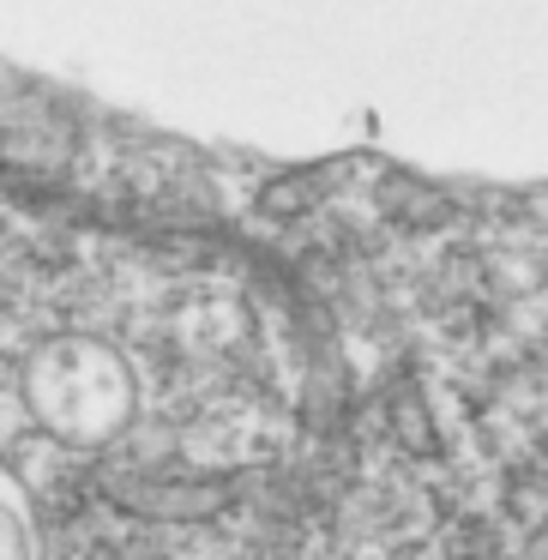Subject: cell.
Returning <instances> with one entry per match:
<instances>
[{
  "instance_id": "6da1fadb",
  "label": "cell",
  "mask_w": 548,
  "mask_h": 560,
  "mask_svg": "<svg viewBox=\"0 0 548 560\" xmlns=\"http://www.w3.org/2000/svg\"><path fill=\"white\" fill-rule=\"evenodd\" d=\"M0 560H43L37 555V518H31L25 488L0 464Z\"/></svg>"
}]
</instances>
